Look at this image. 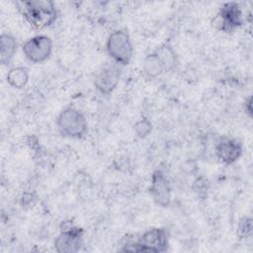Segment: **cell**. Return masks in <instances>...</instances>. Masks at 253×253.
I'll list each match as a JSON object with an SVG mask.
<instances>
[{
	"label": "cell",
	"mask_w": 253,
	"mask_h": 253,
	"mask_svg": "<svg viewBox=\"0 0 253 253\" xmlns=\"http://www.w3.org/2000/svg\"><path fill=\"white\" fill-rule=\"evenodd\" d=\"M25 20L37 30L50 27L57 19V10L53 2L46 0H29L16 3Z\"/></svg>",
	"instance_id": "cell-1"
},
{
	"label": "cell",
	"mask_w": 253,
	"mask_h": 253,
	"mask_svg": "<svg viewBox=\"0 0 253 253\" xmlns=\"http://www.w3.org/2000/svg\"><path fill=\"white\" fill-rule=\"evenodd\" d=\"M168 247V231L162 227H153L145 230L137 240L126 242L123 245L122 251L160 253L167 251Z\"/></svg>",
	"instance_id": "cell-2"
},
{
	"label": "cell",
	"mask_w": 253,
	"mask_h": 253,
	"mask_svg": "<svg viewBox=\"0 0 253 253\" xmlns=\"http://www.w3.org/2000/svg\"><path fill=\"white\" fill-rule=\"evenodd\" d=\"M56 126L60 134L69 138H82L88 131V122L85 115L71 106L60 111L56 119Z\"/></svg>",
	"instance_id": "cell-3"
},
{
	"label": "cell",
	"mask_w": 253,
	"mask_h": 253,
	"mask_svg": "<svg viewBox=\"0 0 253 253\" xmlns=\"http://www.w3.org/2000/svg\"><path fill=\"white\" fill-rule=\"evenodd\" d=\"M106 49L113 61L119 65H127L133 55V44L129 35L124 30L112 32L106 42Z\"/></svg>",
	"instance_id": "cell-4"
},
{
	"label": "cell",
	"mask_w": 253,
	"mask_h": 253,
	"mask_svg": "<svg viewBox=\"0 0 253 253\" xmlns=\"http://www.w3.org/2000/svg\"><path fill=\"white\" fill-rule=\"evenodd\" d=\"M25 57L33 63H42L52 52V41L45 35H37L28 39L22 45Z\"/></svg>",
	"instance_id": "cell-5"
},
{
	"label": "cell",
	"mask_w": 253,
	"mask_h": 253,
	"mask_svg": "<svg viewBox=\"0 0 253 253\" xmlns=\"http://www.w3.org/2000/svg\"><path fill=\"white\" fill-rule=\"evenodd\" d=\"M84 241V231L81 227L70 225L60 230L53 246L59 253H76L81 250Z\"/></svg>",
	"instance_id": "cell-6"
},
{
	"label": "cell",
	"mask_w": 253,
	"mask_h": 253,
	"mask_svg": "<svg viewBox=\"0 0 253 253\" xmlns=\"http://www.w3.org/2000/svg\"><path fill=\"white\" fill-rule=\"evenodd\" d=\"M243 24L242 11L238 3H224L214 19L215 27L224 33H231Z\"/></svg>",
	"instance_id": "cell-7"
},
{
	"label": "cell",
	"mask_w": 253,
	"mask_h": 253,
	"mask_svg": "<svg viewBox=\"0 0 253 253\" xmlns=\"http://www.w3.org/2000/svg\"><path fill=\"white\" fill-rule=\"evenodd\" d=\"M149 194L154 204L160 208H167L172 200V188L170 182L161 170H155L152 173Z\"/></svg>",
	"instance_id": "cell-8"
},
{
	"label": "cell",
	"mask_w": 253,
	"mask_h": 253,
	"mask_svg": "<svg viewBox=\"0 0 253 253\" xmlns=\"http://www.w3.org/2000/svg\"><path fill=\"white\" fill-rule=\"evenodd\" d=\"M121 75V65L115 62L109 64L98 72L94 79V86L102 95H109L117 88Z\"/></svg>",
	"instance_id": "cell-9"
},
{
	"label": "cell",
	"mask_w": 253,
	"mask_h": 253,
	"mask_svg": "<svg viewBox=\"0 0 253 253\" xmlns=\"http://www.w3.org/2000/svg\"><path fill=\"white\" fill-rule=\"evenodd\" d=\"M214 153L218 160L226 165L235 163L243 153L242 143L233 137L223 136L215 144Z\"/></svg>",
	"instance_id": "cell-10"
},
{
	"label": "cell",
	"mask_w": 253,
	"mask_h": 253,
	"mask_svg": "<svg viewBox=\"0 0 253 253\" xmlns=\"http://www.w3.org/2000/svg\"><path fill=\"white\" fill-rule=\"evenodd\" d=\"M142 72L148 79H155L166 72L164 64L156 51L145 56L142 62Z\"/></svg>",
	"instance_id": "cell-11"
},
{
	"label": "cell",
	"mask_w": 253,
	"mask_h": 253,
	"mask_svg": "<svg viewBox=\"0 0 253 253\" xmlns=\"http://www.w3.org/2000/svg\"><path fill=\"white\" fill-rule=\"evenodd\" d=\"M18 49V42L14 36L2 34L0 36V62L3 65L9 64L14 58Z\"/></svg>",
	"instance_id": "cell-12"
},
{
	"label": "cell",
	"mask_w": 253,
	"mask_h": 253,
	"mask_svg": "<svg viewBox=\"0 0 253 253\" xmlns=\"http://www.w3.org/2000/svg\"><path fill=\"white\" fill-rule=\"evenodd\" d=\"M29 70L25 66L12 67L6 75L7 83L15 89H23L24 87H26L29 82Z\"/></svg>",
	"instance_id": "cell-13"
},
{
	"label": "cell",
	"mask_w": 253,
	"mask_h": 253,
	"mask_svg": "<svg viewBox=\"0 0 253 253\" xmlns=\"http://www.w3.org/2000/svg\"><path fill=\"white\" fill-rule=\"evenodd\" d=\"M155 51L158 53L159 57L161 58L166 72H169L175 69L178 60H177V54L171 45L167 43L163 44L159 48H157Z\"/></svg>",
	"instance_id": "cell-14"
},
{
	"label": "cell",
	"mask_w": 253,
	"mask_h": 253,
	"mask_svg": "<svg viewBox=\"0 0 253 253\" xmlns=\"http://www.w3.org/2000/svg\"><path fill=\"white\" fill-rule=\"evenodd\" d=\"M133 129H134V132L137 137L145 138L146 136H148L150 134V132L152 130V125L148 119L143 118L135 123Z\"/></svg>",
	"instance_id": "cell-15"
},
{
	"label": "cell",
	"mask_w": 253,
	"mask_h": 253,
	"mask_svg": "<svg viewBox=\"0 0 253 253\" xmlns=\"http://www.w3.org/2000/svg\"><path fill=\"white\" fill-rule=\"evenodd\" d=\"M237 235L240 238H248L252 235V218L243 216L237 224Z\"/></svg>",
	"instance_id": "cell-16"
},
{
	"label": "cell",
	"mask_w": 253,
	"mask_h": 253,
	"mask_svg": "<svg viewBox=\"0 0 253 253\" xmlns=\"http://www.w3.org/2000/svg\"><path fill=\"white\" fill-rule=\"evenodd\" d=\"M209 188H210V182L206 177H203V176L197 178L193 185L194 192L197 194V196L202 197V198L207 197Z\"/></svg>",
	"instance_id": "cell-17"
},
{
	"label": "cell",
	"mask_w": 253,
	"mask_h": 253,
	"mask_svg": "<svg viewBox=\"0 0 253 253\" xmlns=\"http://www.w3.org/2000/svg\"><path fill=\"white\" fill-rule=\"evenodd\" d=\"M252 100H251V96H249L246 100H245V104H244V110H245V114H247L250 118L252 117V107H251V103Z\"/></svg>",
	"instance_id": "cell-18"
}]
</instances>
